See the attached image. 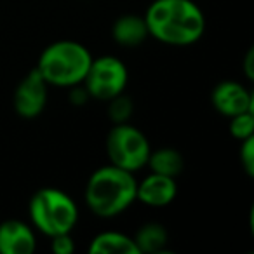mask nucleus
I'll return each mask as SVG.
<instances>
[{
    "label": "nucleus",
    "instance_id": "1",
    "mask_svg": "<svg viewBox=\"0 0 254 254\" xmlns=\"http://www.w3.org/2000/svg\"><path fill=\"white\" fill-rule=\"evenodd\" d=\"M148 35L167 46H191L205 32V18L191 0H153L143 16Z\"/></svg>",
    "mask_w": 254,
    "mask_h": 254
},
{
    "label": "nucleus",
    "instance_id": "2",
    "mask_svg": "<svg viewBox=\"0 0 254 254\" xmlns=\"http://www.w3.org/2000/svg\"><path fill=\"white\" fill-rule=\"evenodd\" d=\"M136 185L132 173L112 164L96 169L85 185V204L98 218H115L136 202Z\"/></svg>",
    "mask_w": 254,
    "mask_h": 254
},
{
    "label": "nucleus",
    "instance_id": "3",
    "mask_svg": "<svg viewBox=\"0 0 254 254\" xmlns=\"http://www.w3.org/2000/svg\"><path fill=\"white\" fill-rule=\"evenodd\" d=\"M92 56L75 40H58L42 51L35 70L47 85L73 87L84 82Z\"/></svg>",
    "mask_w": 254,
    "mask_h": 254
},
{
    "label": "nucleus",
    "instance_id": "4",
    "mask_svg": "<svg viewBox=\"0 0 254 254\" xmlns=\"http://www.w3.org/2000/svg\"><path fill=\"white\" fill-rule=\"evenodd\" d=\"M33 228L51 237L71 233L78 221V209L73 198L60 188H40L32 195L28 205Z\"/></svg>",
    "mask_w": 254,
    "mask_h": 254
},
{
    "label": "nucleus",
    "instance_id": "5",
    "mask_svg": "<svg viewBox=\"0 0 254 254\" xmlns=\"http://www.w3.org/2000/svg\"><path fill=\"white\" fill-rule=\"evenodd\" d=\"M152 152L146 136L139 129L126 124H113L106 136V155L112 166L134 174L148 162Z\"/></svg>",
    "mask_w": 254,
    "mask_h": 254
},
{
    "label": "nucleus",
    "instance_id": "6",
    "mask_svg": "<svg viewBox=\"0 0 254 254\" xmlns=\"http://www.w3.org/2000/svg\"><path fill=\"white\" fill-rule=\"evenodd\" d=\"M129 80L127 66L115 56L92 58L82 85L87 91L89 98L98 101H110L115 96L122 94Z\"/></svg>",
    "mask_w": 254,
    "mask_h": 254
},
{
    "label": "nucleus",
    "instance_id": "7",
    "mask_svg": "<svg viewBox=\"0 0 254 254\" xmlns=\"http://www.w3.org/2000/svg\"><path fill=\"white\" fill-rule=\"evenodd\" d=\"M47 87L49 85L35 68L28 71L14 91L12 105H14L16 113L26 120L37 119L47 105Z\"/></svg>",
    "mask_w": 254,
    "mask_h": 254
},
{
    "label": "nucleus",
    "instance_id": "8",
    "mask_svg": "<svg viewBox=\"0 0 254 254\" xmlns=\"http://www.w3.org/2000/svg\"><path fill=\"white\" fill-rule=\"evenodd\" d=\"M211 103L218 113L230 119L244 112H251L254 105V98L251 91H247L242 84L235 80H223L212 89Z\"/></svg>",
    "mask_w": 254,
    "mask_h": 254
},
{
    "label": "nucleus",
    "instance_id": "9",
    "mask_svg": "<svg viewBox=\"0 0 254 254\" xmlns=\"http://www.w3.org/2000/svg\"><path fill=\"white\" fill-rule=\"evenodd\" d=\"M176 178L150 173L141 183L136 185V200L150 207H166L176 198Z\"/></svg>",
    "mask_w": 254,
    "mask_h": 254
},
{
    "label": "nucleus",
    "instance_id": "10",
    "mask_svg": "<svg viewBox=\"0 0 254 254\" xmlns=\"http://www.w3.org/2000/svg\"><path fill=\"white\" fill-rule=\"evenodd\" d=\"M37 247L35 232L19 219L0 223V254H32Z\"/></svg>",
    "mask_w": 254,
    "mask_h": 254
},
{
    "label": "nucleus",
    "instance_id": "11",
    "mask_svg": "<svg viewBox=\"0 0 254 254\" xmlns=\"http://www.w3.org/2000/svg\"><path fill=\"white\" fill-rule=\"evenodd\" d=\"M112 37L122 47H138L148 39V28L143 16L124 14L112 26Z\"/></svg>",
    "mask_w": 254,
    "mask_h": 254
},
{
    "label": "nucleus",
    "instance_id": "12",
    "mask_svg": "<svg viewBox=\"0 0 254 254\" xmlns=\"http://www.w3.org/2000/svg\"><path fill=\"white\" fill-rule=\"evenodd\" d=\"M91 254H139L134 239L120 232H101L91 240Z\"/></svg>",
    "mask_w": 254,
    "mask_h": 254
},
{
    "label": "nucleus",
    "instance_id": "13",
    "mask_svg": "<svg viewBox=\"0 0 254 254\" xmlns=\"http://www.w3.org/2000/svg\"><path fill=\"white\" fill-rule=\"evenodd\" d=\"M132 239L139 254H159L166 249L169 242V233L160 223H146L136 232Z\"/></svg>",
    "mask_w": 254,
    "mask_h": 254
},
{
    "label": "nucleus",
    "instance_id": "14",
    "mask_svg": "<svg viewBox=\"0 0 254 254\" xmlns=\"http://www.w3.org/2000/svg\"><path fill=\"white\" fill-rule=\"evenodd\" d=\"M146 166L150 167L152 173L164 174V176L176 178L181 174L185 167V159L178 150L174 148H159L155 152H150L148 162Z\"/></svg>",
    "mask_w": 254,
    "mask_h": 254
},
{
    "label": "nucleus",
    "instance_id": "15",
    "mask_svg": "<svg viewBox=\"0 0 254 254\" xmlns=\"http://www.w3.org/2000/svg\"><path fill=\"white\" fill-rule=\"evenodd\" d=\"M132 112H134L132 99L124 96V92L108 101V117L113 124H126L131 119Z\"/></svg>",
    "mask_w": 254,
    "mask_h": 254
},
{
    "label": "nucleus",
    "instance_id": "16",
    "mask_svg": "<svg viewBox=\"0 0 254 254\" xmlns=\"http://www.w3.org/2000/svg\"><path fill=\"white\" fill-rule=\"evenodd\" d=\"M230 134L239 141L254 136V112H244L230 117Z\"/></svg>",
    "mask_w": 254,
    "mask_h": 254
},
{
    "label": "nucleus",
    "instance_id": "17",
    "mask_svg": "<svg viewBox=\"0 0 254 254\" xmlns=\"http://www.w3.org/2000/svg\"><path fill=\"white\" fill-rule=\"evenodd\" d=\"M242 146H240V164H242L244 171L249 178L254 176V136L244 139Z\"/></svg>",
    "mask_w": 254,
    "mask_h": 254
},
{
    "label": "nucleus",
    "instance_id": "18",
    "mask_svg": "<svg viewBox=\"0 0 254 254\" xmlns=\"http://www.w3.org/2000/svg\"><path fill=\"white\" fill-rule=\"evenodd\" d=\"M51 251L54 254H73L75 242L70 233H61V235L51 237Z\"/></svg>",
    "mask_w": 254,
    "mask_h": 254
},
{
    "label": "nucleus",
    "instance_id": "19",
    "mask_svg": "<svg viewBox=\"0 0 254 254\" xmlns=\"http://www.w3.org/2000/svg\"><path fill=\"white\" fill-rule=\"evenodd\" d=\"M254 49L251 47L249 51L246 53V58H244V71H246V77L249 78V80H253L254 78Z\"/></svg>",
    "mask_w": 254,
    "mask_h": 254
}]
</instances>
